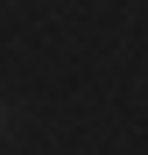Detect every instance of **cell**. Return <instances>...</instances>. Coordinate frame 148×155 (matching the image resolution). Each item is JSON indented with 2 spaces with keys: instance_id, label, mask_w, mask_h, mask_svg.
<instances>
[{
  "instance_id": "6da1fadb",
  "label": "cell",
  "mask_w": 148,
  "mask_h": 155,
  "mask_svg": "<svg viewBox=\"0 0 148 155\" xmlns=\"http://www.w3.org/2000/svg\"><path fill=\"white\" fill-rule=\"evenodd\" d=\"M0 127H7V99H0Z\"/></svg>"
}]
</instances>
